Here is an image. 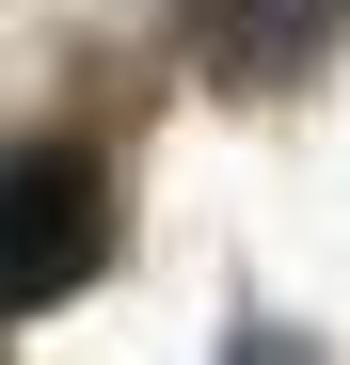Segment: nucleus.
Returning a JSON list of instances; mask_svg holds the SVG:
<instances>
[{
  "instance_id": "1",
  "label": "nucleus",
  "mask_w": 350,
  "mask_h": 365,
  "mask_svg": "<svg viewBox=\"0 0 350 365\" xmlns=\"http://www.w3.org/2000/svg\"><path fill=\"white\" fill-rule=\"evenodd\" d=\"M96 143H16V175H0V302L16 318H48L64 286H96Z\"/></svg>"
},
{
  "instance_id": "2",
  "label": "nucleus",
  "mask_w": 350,
  "mask_h": 365,
  "mask_svg": "<svg viewBox=\"0 0 350 365\" xmlns=\"http://www.w3.org/2000/svg\"><path fill=\"white\" fill-rule=\"evenodd\" d=\"M334 32H350V0H223V64L239 80H303Z\"/></svg>"
}]
</instances>
